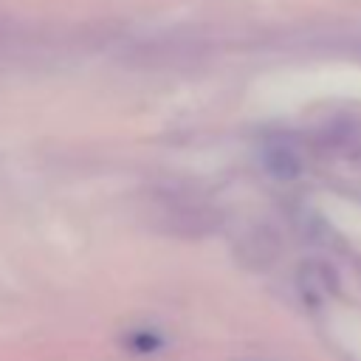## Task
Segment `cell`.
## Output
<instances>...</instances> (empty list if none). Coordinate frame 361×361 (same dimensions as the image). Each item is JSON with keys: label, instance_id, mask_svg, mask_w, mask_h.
I'll use <instances>...</instances> for the list:
<instances>
[]
</instances>
